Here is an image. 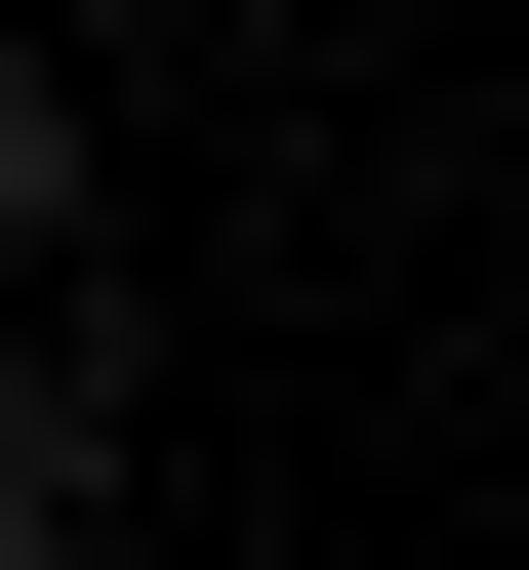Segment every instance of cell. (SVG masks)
<instances>
[{
  "label": "cell",
  "instance_id": "obj_1",
  "mask_svg": "<svg viewBox=\"0 0 529 570\" xmlns=\"http://www.w3.org/2000/svg\"><path fill=\"white\" fill-rule=\"evenodd\" d=\"M0 245H82V82H41V41H0Z\"/></svg>",
  "mask_w": 529,
  "mask_h": 570
},
{
  "label": "cell",
  "instance_id": "obj_2",
  "mask_svg": "<svg viewBox=\"0 0 529 570\" xmlns=\"http://www.w3.org/2000/svg\"><path fill=\"white\" fill-rule=\"evenodd\" d=\"M0 570H82V489H41V449H0Z\"/></svg>",
  "mask_w": 529,
  "mask_h": 570
}]
</instances>
